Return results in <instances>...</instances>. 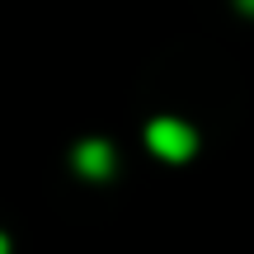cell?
Wrapping results in <instances>:
<instances>
[{"label": "cell", "mask_w": 254, "mask_h": 254, "mask_svg": "<svg viewBox=\"0 0 254 254\" xmlns=\"http://www.w3.org/2000/svg\"><path fill=\"white\" fill-rule=\"evenodd\" d=\"M146 146H151L160 160H189V155L198 151V132H193L189 123H179V118H155L146 127Z\"/></svg>", "instance_id": "obj_1"}, {"label": "cell", "mask_w": 254, "mask_h": 254, "mask_svg": "<svg viewBox=\"0 0 254 254\" xmlns=\"http://www.w3.org/2000/svg\"><path fill=\"white\" fill-rule=\"evenodd\" d=\"M75 170H80L85 179H109V174H113V146L99 141V136L80 141V146H75Z\"/></svg>", "instance_id": "obj_2"}, {"label": "cell", "mask_w": 254, "mask_h": 254, "mask_svg": "<svg viewBox=\"0 0 254 254\" xmlns=\"http://www.w3.org/2000/svg\"><path fill=\"white\" fill-rule=\"evenodd\" d=\"M236 5H240V9H245V14H254V0H236Z\"/></svg>", "instance_id": "obj_3"}, {"label": "cell", "mask_w": 254, "mask_h": 254, "mask_svg": "<svg viewBox=\"0 0 254 254\" xmlns=\"http://www.w3.org/2000/svg\"><path fill=\"white\" fill-rule=\"evenodd\" d=\"M0 254H9V240H5V236H0Z\"/></svg>", "instance_id": "obj_4"}]
</instances>
